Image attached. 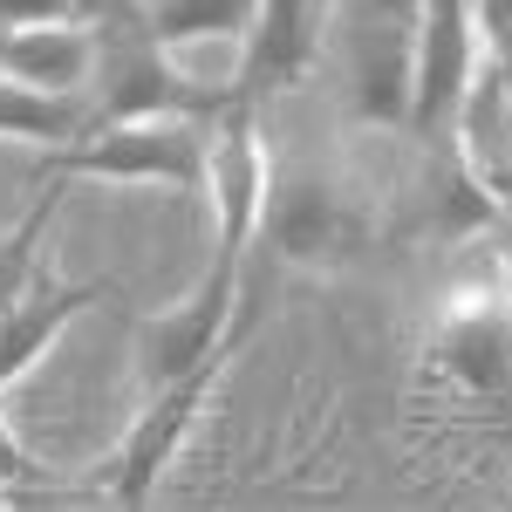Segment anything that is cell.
<instances>
[{
    "instance_id": "1",
    "label": "cell",
    "mask_w": 512,
    "mask_h": 512,
    "mask_svg": "<svg viewBox=\"0 0 512 512\" xmlns=\"http://www.w3.org/2000/svg\"><path fill=\"white\" fill-rule=\"evenodd\" d=\"M89 35H96V62H89V82H82L89 130H96V123H130V117L212 123L233 103V82H226V89L192 82L171 62V48L144 28V14H103V21H89Z\"/></svg>"
},
{
    "instance_id": "2",
    "label": "cell",
    "mask_w": 512,
    "mask_h": 512,
    "mask_svg": "<svg viewBox=\"0 0 512 512\" xmlns=\"http://www.w3.org/2000/svg\"><path fill=\"white\" fill-rule=\"evenodd\" d=\"M35 178H103V185H205V123L192 117H130V123H96L69 144H48L35 158Z\"/></svg>"
},
{
    "instance_id": "3",
    "label": "cell",
    "mask_w": 512,
    "mask_h": 512,
    "mask_svg": "<svg viewBox=\"0 0 512 512\" xmlns=\"http://www.w3.org/2000/svg\"><path fill=\"white\" fill-rule=\"evenodd\" d=\"M253 239H267L294 267H328L362 246V205L342 192V178H328L315 164H280V171H267Z\"/></svg>"
},
{
    "instance_id": "4",
    "label": "cell",
    "mask_w": 512,
    "mask_h": 512,
    "mask_svg": "<svg viewBox=\"0 0 512 512\" xmlns=\"http://www.w3.org/2000/svg\"><path fill=\"white\" fill-rule=\"evenodd\" d=\"M239 260H246V253L212 246L205 280H198L178 308H164V315H151L144 328H137V369H144V390H151V383H171V376H185V369L205 362V355H219V349H233V342H239V328H233V315H239Z\"/></svg>"
},
{
    "instance_id": "5",
    "label": "cell",
    "mask_w": 512,
    "mask_h": 512,
    "mask_svg": "<svg viewBox=\"0 0 512 512\" xmlns=\"http://www.w3.org/2000/svg\"><path fill=\"white\" fill-rule=\"evenodd\" d=\"M226 355H205L198 369H185V376H171V383H151V396H144V410L130 417V431H123L117 458H110V499L117 506H144L151 492H158V478L171 472V458H178V444L192 437L198 410H205V396H212V383H219V369H226Z\"/></svg>"
},
{
    "instance_id": "6",
    "label": "cell",
    "mask_w": 512,
    "mask_h": 512,
    "mask_svg": "<svg viewBox=\"0 0 512 512\" xmlns=\"http://www.w3.org/2000/svg\"><path fill=\"white\" fill-rule=\"evenodd\" d=\"M267 144H260V123H253V103H226L219 117L205 123V185L198 192L212 198V246H233L246 253L253 233H260V198H267Z\"/></svg>"
},
{
    "instance_id": "7",
    "label": "cell",
    "mask_w": 512,
    "mask_h": 512,
    "mask_svg": "<svg viewBox=\"0 0 512 512\" xmlns=\"http://www.w3.org/2000/svg\"><path fill=\"white\" fill-rule=\"evenodd\" d=\"M335 69L349 89V110L362 123H410V62H417V21H362V14H335Z\"/></svg>"
},
{
    "instance_id": "8",
    "label": "cell",
    "mask_w": 512,
    "mask_h": 512,
    "mask_svg": "<svg viewBox=\"0 0 512 512\" xmlns=\"http://www.w3.org/2000/svg\"><path fill=\"white\" fill-rule=\"evenodd\" d=\"M328 21H335V0H253L246 28H239L233 96L239 103H260L274 89H294L321 62Z\"/></svg>"
},
{
    "instance_id": "9",
    "label": "cell",
    "mask_w": 512,
    "mask_h": 512,
    "mask_svg": "<svg viewBox=\"0 0 512 512\" xmlns=\"http://www.w3.org/2000/svg\"><path fill=\"white\" fill-rule=\"evenodd\" d=\"M485 48H478V21H472V0H424L417 14V62H410V130L417 137H437L465 82L478 76Z\"/></svg>"
},
{
    "instance_id": "10",
    "label": "cell",
    "mask_w": 512,
    "mask_h": 512,
    "mask_svg": "<svg viewBox=\"0 0 512 512\" xmlns=\"http://www.w3.org/2000/svg\"><path fill=\"white\" fill-rule=\"evenodd\" d=\"M431 362L444 369V383H458L478 403H506L512 410V315L506 301H458L437 321Z\"/></svg>"
},
{
    "instance_id": "11",
    "label": "cell",
    "mask_w": 512,
    "mask_h": 512,
    "mask_svg": "<svg viewBox=\"0 0 512 512\" xmlns=\"http://www.w3.org/2000/svg\"><path fill=\"white\" fill-rule=\"evenodd\" d=\"M103 294H110L103 280H62L48 260H41L35 280L21 287V301L0 315V390H7V383H21L41 355L55 349V335H62L82 308H96Z\"/></svg>"
},
{
    "instance_id": "12",
    "label": "cell",
    "mask_w": 512,
    "mask_h": 512,
    "mask_svg": "<svg viewBox=\"0 0 512 512\" xmlns=\"http://www.w3.org/2000/svg\"><path fill=\"white\" fill-rule=\"evenodd\" d=\"M451 130H458V164L485 185V198L512 205V89L492 76V62H478V76L465 82Z\"/></svg>"
},
{
    "instance_id": "13",
    "label": "cell",
    "mask_w": 512,
    "mask_h": 512,
    "mask_svg": "<svg viewBox=\"0 0 512 512\" xmlns=\"http://www.w3.org/2000/svg\"><path fill=\"white\" fill-rule=\"evenodd\" d=\"M96 62L89 21H35V28H0V76L28 82V89H62L76 96Z\"/></svg>"
},
{
    "instance_id": "14",
    "label": "cell",
    "mask_w": 512,
    "mask_h": 512,
    "mask_svg": "<svg viewBox=\"0 0 512 512\" xmlns=\"http://www.w3.org/2000/svg\"><path fill=\"white\" fill-rule=\"evenodd\" d=\"M89 130V110H82V89L62 96V89H28V82L0 76V137L7 144H69Z\"/></svg>"
},
{
    "instance_id": "15",
    "label": "cell",
    "mask_w": 512,
    "mask_h": 512,
    "mask_svg": "<svg viewBox=\"0 0 512 512\" xmlns=\"http://www.w3.org/2000/svg\"><path fill=\"white\" fill-rule=\"evenodd\" d=\"M137 14L164 48H178V41H205V35H239L253 0H137Z\"/></svg>"
},
{
    "instance_id": "16",
    "label": "cell",
    "mask_w": 512,
    "mask_h": 512,
    "mask_svg": "<svg viewBox=\"0 0 512 512\" xmlns=\"http://www.w3.org/2000/svg\"><path fill=\"white\" fill-rule=\"evenodd\" d=\"M48 226H55V192H41L7 233H0V315L21 301V287L35 280L41 253H48Z\"/></svg>"
},
{
    "instance_id": "17",
    "label": "cell",
    "mask_w": 512,
    "mask_h": 512,
    "mask_svg": "<svg viewBox=\"0 0 512 512\" xmlns=\"http://www.w3.org/2000/svg\"><path fill=\"white\" fill-rule=\"evenodd\" d=\"M35 21H82L76 0H0V28H35Z\"/></svg>"
},
{
    "instance_id": "18",
    "label": "cell",
    "mask_w": 512,
    "mask_h": 512,
    "mask_svg": "<svg viewBox=\"0 0 512 512\" xmlns=\"http://www.w3.org/2000/svg\"><path fill=\"white\" fill-rule=\"evenodd\" d=\"M0 485H41V465L21 451V437L7 431V417H0Z\"/></svg>"
},
{
    "instance_id": "19",
    "label": "cell",
    "mask_w": 512,
    "mask_h": 512,
    "mask_svg": "<svg viewBox=\"0 0 512 512\" xmlns=\"http://www.w3.org/2000/svg\"><path fill=\"white\" fill-rule=\"evenodd\" d=\"M335 14H362V21H417L424 0H335Z\"/></svg>"
},
{
    "instance_id": "20",
    "label": "cell",
    "mask_w": 512,
    "mask_h": 512,
    "mask_svg": "<svg viewBox=\"0 0 512 512\" xmlns=\"http://www.w3.org/2000/svg\"><path fill=\"white\" fill-rule=\"evenodd\" d=\"M492 233H499V301H506V315H512V205L499 212Z\"/></svg>"
}]
</instances>
